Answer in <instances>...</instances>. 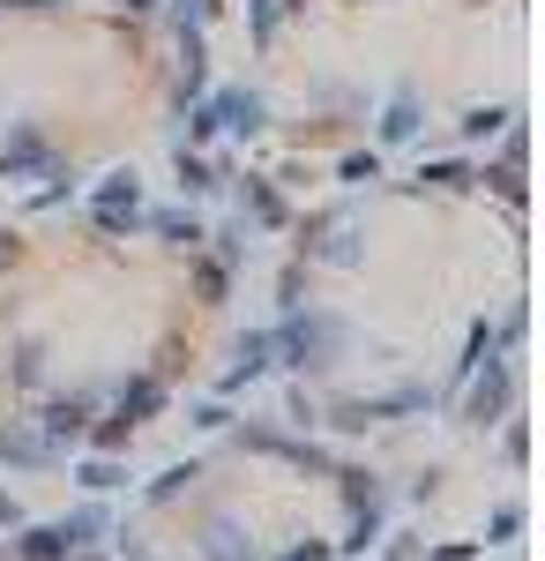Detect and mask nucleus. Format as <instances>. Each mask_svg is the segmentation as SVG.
Listing matches in <instances>:
<instances>
[{
  "instance_id": "nucleus-3",
  "label": "nucleus",
  "mask_w": 545,
  "mask_h": 561,
  "mask_svg": "<svg viewBox=\"0 0 545 561\" xmlns=\"http://www.w3.org/2000/svg\"><path fill=\"white\" fill-rule=\"evenodd\" d=\"M285 561H329V547H292Z\"/></svg>"
},
{
  "instance_id": "nucleus-1",
  "label": "nucleus",
  "mask_w": 545,
  "mask_h": 561,
  "mask_svg": "<svg viewBox=\"0 0 545 561\" xmlns=\"http://www.w3.org/2000/svg\"><path fill=\"white\" fill-rule=\"evenodd\" d=\"M127 217H135V180H113V187H105V195H97V225H105V232H120Z\"/></svg>"
},
{
  "instance_id": "nucleus-4",
  "label": "nucleus",
  "mask_w": 545,
  "mask_h": 561,
  "mask_svg": "<svg viewBox=\"0 0 545 561\" xmlns=\"http://www.w3.org/2000/svg\"><path fill=\"white\" fill-rule=\"evenodd\" d=\"M8 517H15V502H0V524H8Z\"/></svg>"
},
{
  "instance_id": "nucleus-2",
  "label": "nucleus",
  "mask_w": 545,
  "mask_h": 561,
  "mask_svg": "<svg viewBox=\"0 0 545 561\" xmlns=\"http://www.w3.org/2000/svg\"><path fill=\"white\" fill-rule=\"evenodd\" d=\"M76 554V539H68V524H38L31 539H23V561H60Z\"/></svg>"
}]
</instances>
